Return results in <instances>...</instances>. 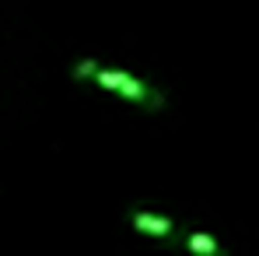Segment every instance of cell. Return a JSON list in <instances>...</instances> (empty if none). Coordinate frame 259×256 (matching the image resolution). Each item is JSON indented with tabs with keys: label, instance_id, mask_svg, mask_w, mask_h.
I'll use <instances>...</instances> for the list:
<instances>
[{
	"label": "cell",
	"instance_id": "7a4b0ae2",
	"mask_svg": "<svg viewBox=\"0 0 259 256\" xmlns=\"http://www.w3.org/2000/svg\"><path fill=\"white\" fill-rule=\"evenodd\" d=\"M133 228L144 232V235H151V239H168V235H175V221L172 217H161V214H154V211H137L133 214Z\"/></svg>",
	"mask_w": 259,
	"mask_h": 256
},
{
	"label": "cell",
	"instance_id": "3957f363",
	"mask_svg": "<svg viewBox=\"0 0 259 256\" xmlns=\"http://www.w3.org/2000/svg\"><path fill=\"white\" fill-rule=\"evenodd\" d=\"M186 249L193 256H224L221 242H217L214 235H207V232H189L186 235Z\"/></svg>",
	"mask_w": 259,
	"mask_h": 256
},
{
	"label": "cell",
	"instance_id": "6da1fadb",
	"mask_svg": "<svg viewBox=\"0 0 259 256\" xmlns=\"http://www.w3.org/2000/svg\"><path fill=\"white\" fill-rule=\"evenodd\" d=\"M91 81H98L105 91H116V95H123V98L137 102V105H147V109H161V105H165V98H161L154 88L147 85V81L133 78V74H126V70H109V67H98Z\"/></svg>",
	"mask_w": 259,
	"mask_h": 256
},
{
	"label": "cell",
	"instance_id": "277c9868",
	"mask_svg": "<svg viewBox=\"0 0 259 256\" xmlns=\"http://www.w3.org/2000/svg\"><path fill=\"white\" fill-rule=\"evenodd\" d=\"M95 70H98V63H95V60H81V63L74 67V78H81V81H84V78H95Z\"/></svg>",
	"mask_w": 259,
	"mask_h": 256
}]
</instances>
